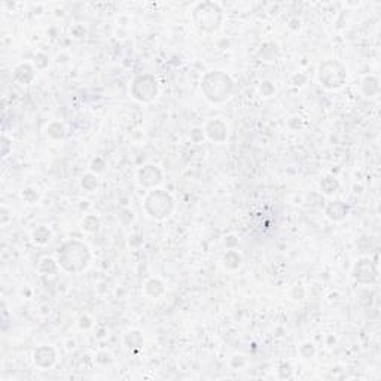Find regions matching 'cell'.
Instances as JSON below:
<instances>
[{
  "label": "cell",
  "mask_w": 381,
  "mask_h": 381,
  "mask_svg": "<svg viewBox=\"0 0 381 381\" xmlns=\"http://www.w3.org/2000/svg\"><path fill=\"white\" fill-rule=\"evenodd\" d=\"M82 228L86 232H97L100 228V219L96 215H88L85 216V219L82 221Z\"/></svg>",
  "instance_id": "23"
},
{
  "label": "cell",
  "mask_w": 381,
  "mask_h": 381,
  "mask_svg": "<svg viewBox=\"0 0 381 381\" xmlns=\"http://www.w3.org/2000/svg\"><path fill=\"white\" fill-rule=\"evenodd\" d=\"M35 66H36V69H39V70L45 69V67L48 66V55L43 54V52L36 54V57H35Z\"/></svg>",
  "instance_id": "28"
},
{
  "label": "cell",
  "mask_w": 381,
  "mask_h": 381,
  "mask_svg": "<svg viewBox=\"0 0 381 381\" xmlns=\"http://www.w3.org/2000/svg\"><path fill=\"white\" fill-rule=\"evenodd\" d=\"M380 90V80L375 76H366L362 80V93L366 97H374Z\"/></svg>",
  "instance_id": "18"
},
{
  "label": "cell",
  "mask_w": 381,
  "mask_h": 381,
  "mask_svg": "<svg viewBox=\"0 0 381 381\" xmlns=\"http://www.w3.org/2000/svg\"><path fill=\"white\" fill-rule=\"evenodd\" d=\"M143 209L149 218L155 221H164L173 213L174 198L164 189H152L143 200Z\"/></svg>",
  "instance_id": "4"
},
{
  "label": "cell",
  "mask_w": 381,
  "mask_h": 381,
  "mask_svg": "<svg viewBox=\"0 0 381 381\" xmlns=\"http://www.w3.org/2000/svg\"><path fill=\"white\" fill-rule=\"evenodd\" d=\"M46 136L52 140H63L66 136V127L60 121H52L46 127Z\"/></svg>",
  "instance_id": "17"
},
{
  "label": "cell",
  "mask_w": 381,
  "mask_h": 381,
  "mask_svg": "<svg viewBox=\"0 0 381 381\" xmlns=\"http://www.w3.org/2000/svg\"><path fill=\"white\" fill-rule=\"evenodd\" d=\"M131 96L140 103H151L158 96V82L154 75L143 73L134 78L131 83Z\"/></svg>",
  "instance_id": "6"
},
{
  "label": "cell",
  "mask_w": 381,
  "mask_h": 381,
  "mask_svg": "<svg viewBox=\"0 0 381 381\" xmlns=\"http://www.w3.org/2000/svg\"><path fill=\"white\" fill-rule=\"evenodd\" d=\"M21 198L27 202V204H36L39 201V194L36 192V189L33 188H25L21 192Z\"/></svg>",
  "instance_id": "24"
},
{
  "label": "cell",
  "mask_w": 381,
  "mask_h": 381,
  "mask_svg": "<svg viewBox=\"0 0 381 381\" xmlns=\"http://www.w3.org/2000/svg\"><path fill=\"white\" fill-rule=\"evenodd\" d=\"M0 215H2V221H0V225H2V226H5V225L12 219L11 212H9L6 207H2V209H0Z\"/></svg>",
  "instance_id": "34"
},
{
  "label": "cell",
  "mask_w": 381,
  "mask_h": 381,
  "mask_svg": "<svg viewBox=\"0 0 381 381\" xmlns=\"http://www.w3.org/2000/svg\"><path fill=\"white\" fill-rule=\"evenodd\" d=\"M300 355L304 358V359H313L314 355H316V347L313 342H304L301 347H300Z\"/></svg>",
  "instance_id": "25"
},
{
  "label": "cell",
  "mask_w": 381,
  "mask_h": 381,
  "mask_svg": "<svg viewBox=\"0 0 381 381\" xmlns=\"http://www.w3.org/2000/svg\"><path fill=\"white\" fill-rule=\"evenodd\" d=\"M204 137H206V133H204V130H201V128H194L191 131V139L195 143H201L204 140Z\"/></svg>",
  "instance_id": "31"
},
{
  "label": "cell",
  "mask_w": 381,
  "mask_h": 381,
  "mask_svg": "<svg viewBox=\"0 0 381 381\" xmlns=\"http://www.w3.org/2000/svg\"><path fill=\"white\" fill-rule=\"evenodd\" d=\"M244 365H246V359H244L243 355H234L231 358V366L234 369H241Z\"/></svg>",
  "instance_id": "29"
},
{
  "label": "cell",
  "mask_w": 381,
  "mask_h": 381,
  "mask_svg": "<svg viewBox=\"0 0 381 381\" xmlns=\"http://www.w3.org/2000/svg\"><path fill=\"white\" fill-rule=\"evenodd\" d=\"M201 91L210 103L219 104L226 101L234 91L232 78L222 70L207 72L201 79Z\"/></svg>",
  "instance_id": "2"
},
{
  "label": "cell",
  "mask_w": 381,
  "mask_h": 381,
  "mask_svg": "<svg viewBox=\"0 0 381 381\" xmlns=\"http://www.w3.org/2000/svg\"><path fill=\"white\" fill-rule=\"evenodd\" d=\"M58 262L57 259H52V258H42L39 265H38V270L42 273V274H46V276H51V274H55L57 270H58Z\"/></svg>",
  "instance_id": "20"
},
{
  "label": "cell",
  "mask_w": 381,
  "mask_h": 381,
  "mask_svg": "<svg viewBox=\"0 0 381 381\" xmlns=\"http://www.w3.org/2000/svg\"><path fill=\"white\" fill-rule=\"evenodd\" d=\"M124 344L130 350H140L143 345V335L140 331H128L124 335Z\"/></svg>",
  "instance_id": "16"
},
{
  "label": "cell",
  "mask_w": 381,
  "mask_h": 381,
  "mask_svg": "<svg viewBox=\"0 0 381 381\" xmlns=\"http://www.w3.org/2000/svg\"><path fill=\"white\" fill-rule=\"evenodd\" d=\"M191 15H192L194 25L201 33H206V35L216 33L223 22V11L215 2L197 3Z\"/></svg>",
  "instance_id": "3"
},
{
  "label": "cell",
  "mask_w": 381,
  "mask_h": 381,
  "mask_svg": "<svg viewBox=\"0 0 381 381\" xmlns=\"http://www.w3.org/2000/svg\"><path fill=\"white\" fill-rule=\"evenodd\" d=\"M57 262L60 268L70 274H79L88 268L91 262V250L79 240H69L57 252Z\"/></svg>",
  "instance_id": "1"
},
{
  "label": "cell",
  "mask_w": 381,
  "mask_h": 381,
  "mask_svg": "<svg viewBox=\"0 0 381 381\" xmlns=\"http://www.w3.org/2000/svg\"><path fill=\"white\" fill-rule=\"evenodd\" d=\"M12 151V141L6 137V136H2V157H8L9 152Z\"/></svg>",
  "instance_id": "30"
},
{
  "label": "cell",
  "mask_w": 381,
  "mask_h": 381,
  "mask_svg": "<svg viewBox=\"0 0 381 381\" xmlns=\"http://www.w3.org/2000/svg\"><path fill=\"white\" fill-rule=\"evenodd\" d=\"M206 137L215 143H225L228 139V127L222 120H212L204 128Z\"/></svg>",
  "instance_id": "10"
},
{
  "label": "cell",
  "mask_w": 381,
  "mask_h": 381,
  "mask_svg": "<svg viewBox=\"0 0 381 381\" xmlns=\"http://www.w3.org/2000/svg\"><path fill=\"white\" fill-rule=\"evenodd\" d=\"M280 57V48L277 43L274 42H267L263 43L259 51H258V58L262 61H276L277 58Z\"/></svg>",
  "instance_id": "13"
},
{
  "label": "cell",
  "mask_w": 381,
  "mask_h": 381,
  "mask_svg": "<svg viewBox=\"0 0 381 381\" xmlns=\"http://www.w3.org/2000/svg\"><path fill=\"white\" fill-rule=\"evenodd\" d=\"M162 178H164L162 170L155 164H146L140 167L137 171V180L143 188L155 189L162 182Z\"/></svg>",
  "instance_id": "8"
},
{
  "label": "cell",
  "mask_w": 381,
  "mask_h": 381,
  "mask_svg": "<svg viewBox=\"0 0 381 381\" xmlns=\"http://www.w3.org/2000/svg\"><path fill=\"white\" fill-rule=\"evenodd\" d=\"M237 243H239V241L236 240V236H228V237H225V240H223V244H225L226 249H236Z\"/></svg>",
  "instance_id": "36"
},
{
  "label": "cell",
  "mask_w": 381,
  "mask_h": 381,
  "mask_svg": "<svg viewBox=\"0 0 381 381\" xmlns=\"http://www.w3.org/2000/svg\"><path fill=\"white\" fill-rule=\"evenodd\" d=\"M93 326V320L88 317V316H80L79 319V328L80 329H88Z\"/></svg>",
  "instance_id": "33"
},
{
  "label": "cell",
  "mask_w": 381,
  "mask_h": 381,
  "mask_svg": "<svg viewBox=\"0 0 381 381\" xmlns=\"http://www.w3.org/2000/svg\"><path fill=\"white\" fill-rule=\"evenodd\" d=\"M80 186H82V189L86 191V192H94V191L97 189V186H99L97 176H96L94 173H86V174H83L82 179H80Z\"/></svg>",
  "instance_id": "22"
},
{
  "label": "cell",
  "mask_w": 381,
  "mask_h": 381,
  "mask_svg": "<svg viewBox=\"0 0 381 381\" xmlns=\"http://www.w3.org/2000/svg\"><path fill=\"white\" fill-rule=\"evenodd\" d=\"M353 277L358 283L362 284H372L378 279V270L375 262H372L369 258L359 259L353 267Z\"/></svg>",
  "instance_id": "7"
},
{
  "label": "cell",
  "mask_w": 381,
  "mask_h": 381,
  "mask_svg": "<svg viewBox=\"0 0 381 381\" xmlns=\"http://www.w3.org/2000/svg\"><path fill=\"white\" fill-rule=\"evenodd\" d=\"M36 78L35 67L28 63H21L14 69V79L21 85H30Z\"/></svg>",
  "instance_id": "12"
},
{
  "label": "cell",
  "mask_w": 381,
  "mask_h": 381,
  "mask_svg": "<svg viewBox=\"0 0 381 381\" xmlns=\"http://www.w3.org/2000/svg\"><path fill=\"white\" fill-rule=\"evenodd\" d=\"M51 231H49V228L48 226H43V225H40V226H38L33 232H32V239H33V241L35 243H38V244H46L49 240H51Z\"/></svg>",
  "instance_id": "21"
},
{
  "label": "cell",
  "mask_w": 381,
  "mask_h": 381,
  "mask_svg": "<svg viewBox=\"0 0 381 381\" xmlns=\"http://www.w3.org/2000/svg\"><path fill=\"white\" fill-rule=\"evenodd\" d=\"M222 263H223V267H225L226 270H229V271H236V270H239V268L241 267V263H243V256H241L237 250L228 249L226 253H225L223 258H222Z\"/></svg>",
  "instance_id": "15"
},
{
  "label": "cell",
  "mask_w": 381,
  "mask_h": 381,
  "mask_svg": "<svg viewBox=\"0 0 381 381\" xmlns=\"http://www.w3.org/2000/svg\"><path fill=\"white\" fill-rule=\"evenodd\" d=\"M292 295H294L295 300H302V298H304L305 292H304V287H302L301 283H297V284L294 286V289H292Z\"/></svg>",
  "instance_id": "32"
},
{
  "label": "cell",
  "mask_w": 381,
  "mask_h": 381,
  "mask_svg": "<svg viewBox=\"0 0 381 381\" xmlns=\"http://www.w3.org/2000/svg\"><path fill=\"white\" fill-rule=\"evenodd\" d=\"M259 93L263 97H271L276 93V88H274V85L270 80H263L261 83V86H259Z\"/></svg>",
  "instance_id": "26"
},
{
  "label": "cell",
  "mask_w": 381,
  "mask_h": 381,
  "mask_svg": "<svg viewBox=\"0 0 381 381\" xmlns=\"http://www.w3.org/2000/svg\"><path fill=\"white\" fill-rule=\"evenodd\" d=\"M292 374V369H290V365L289 363H283L279 369V375L280 378H289Z\"/></svg>",
  "instance_id": "35"
},
{
  "label": "cell",
  "mask_w": 381,
  "mask_h": 381,
  "mask_svg": "<svg viewBox=\"0 0 381 381\" xmlns=\"http://www.w3.org/2000/svg\"><path fill=\"white\" fill-rule=\"evenodd\" d=\"M164 292H165V284L162 280H160L157 277L149 279L144 284V294L152 300H158L161 295H164Z\"/></svg>",
  "instance_id": "14"
},
{
  "label": "cell",
  "mask_w": 381,
  "mask_h": 381,
  "mask_svg": "<svg viewBox=\"0 0 381 381\" xmlns=\"http://www.w3.org/2000/svg\"><path fill=\"white\" fill-rule=\"evenodd\" d=\"M305 82V76L304 75H295L294 76V83L295 85H302Z\"/></svg>",
  "instance_id": "37"
},
{
  "label": "cell",
  "mask_w": 381,
  "mask_h": 381,
  "mask_svg": "<svg viewBox=\"0 0 381 381\" xmlns=\"http://www.w3.org/2000/svg\"><path fill=\"white\" fill-rule=\"evenodd\" d=\"M319 80L326 90H338L347 80V69L340 60H325L319 66Z\"/></svg>",
  "instance_id": "5"
},
{
  "label": "cell",
  "mask_w": 381,
  "mask_h": 381,
  "mask_svg": "<svg viewBox=\"0 0 381 381\" xmlns=\"http://www.w3.org/2000/svg\"><path fill=\"white\" fill-rule=\"evenodd\" d=\"M104 167H106V162H104V160L100 158V157H96V158L91 161V164H90V168H91V171H93L94 174L101 173V171L104 170Z\"/></svg>",
  "instance_id": "27"
},
{
  "label": "cell",
  "mask_w": 381,
  "mask_h": 381,
  "mask_svg": "<svg viewBox=\"0 0 381 381\" xmlns=\"http://www.w3.org/2000/svg\"><path fill=\"white\" fill-rule=\"evenodd\" d=\"M57 362V350L52 345H39L33 351V363L40 369H49Z\"/></svg>",
  "instance_id": "9"
},
{
  "label": "cell",
  "mask_w": 381,
  "mask_h": 381,
  "mask_svg": "<svg viewBox=\"0 0 381 381\" xmlns=\"http://www.w3.org/2000/svg\"><path fill=\"white\" fill-rule=\"evenodd\" d=\"M350 213V207L341 200H334L331 202H328V206L325 209V215L328 216V219H331L332 222H341L344 221Z\"/></svg>",
  "instance_id": "11"
},
{
  "label": "cell",
  "mask_w": 381,
  "mask_h": 381,
  "mask_svg": "<svg viewBox=\"0 0 381 381\" xmlns=\"http://www.w3.org/2000/svg\"><path fill=\"white\" fill-rule=\"evenodd\" d=\"M319 186H320V191L323 194L332 195V194H335L340 189V182H338V179L334 178V176H326V178L321 179Z\"/></svg>",
  "instance_id": "19"
}]
</instances>
